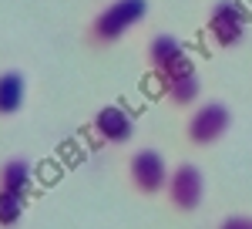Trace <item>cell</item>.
Wrapping results in <instances>:
<instances>
[{
  "label": "cell",
  "mask_w": 252,
  "mask_h": 229,
  "mask_svg": "<svg viewBox=\"0 0 252 229\" xmlns=\"http://www.w3.org/2000/svg\"><path fill=\"white\" fill-rule=\"evenodd\" d=\"M145 17H148V0H111L88 20V40L91 44H118Z\"/></svg>",
  "instance_id": "cell-1"
},
{
  "label": "cell",
  "mask_w": 252,
  "mask_h": 229,
  "mask_svg": "<svg viewBox=\"0 0 252 229\" xmlns=\"http://www.w3.org/2000/svg\"><path fill=\"white\" fill-rule=\"evenodd\" d=\"M232 128V112L225 101H202L195 105L189 121H185V138L195 149H209L219 138H225V132Z\"/></svg>",
  "instance_id": "cell-2"
},
{
  "label": "cell",
  "mask_w": 252,
  "mask_h": 229,
  "mask_svg": "<svg viewBox=\"0 0 252 229\" xmlns=\"http://www.w3.org/2000/svg\"><path fill=\"white\" fill-rule=\"evenodd\" d=\"M205 31L219 47H235L239 40L249 34V10L242 0H215L209 20H205Z\"/></svg>",
  "instance_id": "cell-3"
},
{
  "label": "cell",
  "mask_w": 252,
  "mask_h": 229,
  "mask_svg": "<svg viewBox=\"0 0 252 229\" xmlns=\"http://www.w3.org/2000/svg\"><path fill=\"white\" fill-rule=\"evenodd\" d=\"M168 175H172V169L158 149H138L128 158V182L141 195H161L168 186Z\"/></svg>",
  "instance_id": "cell-4"
},
{
  "label": "cell",
  "mask_w": 252,
  "mask_h": 229,
  "mask_svg": "<svg viewBox=\"0 0 252 229\" xmlns=\"http://www.w3.org/2000/svg\"><path fill=\"white\" fill-rule=\"evenodd\" d=\"M165 199L168 206L178 212H195L205 199V179H202V169L192 165V162H178L168 175V186H165Z\"/></svg>",
  "instance_id": "cell-5"
},
{
  "label": "cell",
  "mask_w": 252,
  "mask_h": 229,
  "mask_svg": "<svg viewBox=\"0 0 252 229\" xmlns=\"http://www.w3.org/2000/svg\"><path fill=\"white\" fill-rule=\"evenodd\" d=\"M145 61L155 71V77H165V75H172V71H182V68L192 64L185 44L175 34H155V38L148 40V47H145Z\"/></svg>",
  "instance_id": "cell-6"
},
{
  "label": "cell",
  "mask_w": 252,
  "mask_h": 229,
  "mask_svg": "<svg viewBox=\"0 0 252 229\" xmlns=\"http://www.w3.org/2000/svg\"><path fill=\"white\" fill-rule=\"evenodd\" d=\"M91 128H94L97 142H104V145H125L135 135V114L128 112L125 105H101L94 112V118H91Z\"/></svg>",
  "instance_id": "cell-7"
},
{
  "label": "cell",
  "mask_w": 252,
  "mask_h": 229,
  "mask_svg": "<svg viewBox=\"0 0 252 229\" xmlns=\"http://www.w3.org/2000/svg\"><path fill=\"white\" fill-rule=\"evenodd\" d=\"M158 84H161V95L168 98L172 105H178V108L195 105L198 95H202V81H198L195 64L182 68V71H172V75H165V77H158Z\"/></svg>",
  "instance_id": "cell-8"
},
{
  "label": "cell",
  "mask_w": 252,
  "mask_h": 229,
  "mask_svg": "<svg viewBox=\"0 0 252 229\" xmlns=\"http://www.w3.org/2000/svg\"><path fill=\"white\" fill-rule=\"evenodd\" d=\"M24 101H27V77L14 68L0 71V118L17 114L24 108Z\"/></svg>",
  "instance_id": "cell-9"
},
{
  "label": "cell",
  "mask_w": 252,
  "mask_h": 229,
  "mask_svg": "<svg viewBox=\"0 0 252 229\" xmlns=\"http://www.w3.org/2000/svg\"><path fill=\"white\" fill-rule=\"evenodd\" d=\"M31 175H34V169H31L27 158H20V155L3 158V162H0V189L27 195V192H31Z\"/></svg>",
  "instance_id": "cell-10"
},
{
  "label": "cell",
  "mask_w": 252,
  "mask_h": 229,
  "mask_svg": "<svg viewBox=\"0 0 252 229\" xmlns=\"http://www.w3.org/2000/svg\"><path fill=\"white\" fill-rule=\"evenodd\" d=\"M27 209V195H17V192H3L0 189V229H10L20 223V216Z\"/></svg>",
  "instance_id": "cell-11"
},
{
  "label": "cell",
  "mask_w": 252,
  "mask_h": 229,
  "mask_svg": "<svg viewBox=\"0 0 252 229\" xmlns=\"http://www.w3.org/2000/svg\"><path fill=\"white\" fill-rule=\"evenodd\" d=\"M219 229H252V216H246V212H232V216H225V219L219 223Z\"/></svg>",
  "instance_id": "cell-12"
}]
</instances>
